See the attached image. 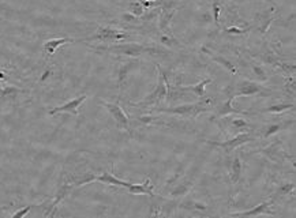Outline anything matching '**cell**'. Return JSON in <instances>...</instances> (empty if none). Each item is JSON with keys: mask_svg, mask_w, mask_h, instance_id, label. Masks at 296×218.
<instances>
[{"mask_svg": "<svg viewBox=\"0 0 296 218\" xmlns=\"http://www.w3.org/2000/svg\"><path fill=\"white\" fill-rule=\"evenodd\" d=\"M260 153L274 164H282L285 161H289V159L293 161V157L288 154L287 149L284 147L282 142L278 141V139H274L270 145L261 149Z\"/></svg>", "mask_w": 296, "mask_h": 218, "instance_id": "cell-9", "label": "cell"}, {"mask_svg": "<svg viewBox=\"0 0 296 218\" xmlns=\"http://www.w3.org/2000/svg\"><path fill=\"white\" fill-rule=\"evenodd\" d=\"M171 184H172V183H171ZM192 188H194V180H192V179H188V177H183L179 182L172 184L171 188L168 187V198H171V199L182 200L191 192Z\"/></svg>", "mask_w": 296, "mask_h": 218, "instance_id": "cell-11", "label": "cell"}, {"mask_svg": "<svg viewBox=\"0 0 296 218\" xmlns=\"http://www.w3.org/2000/svg\"><path fill=\"white\" fill-rule=\"evenodd\" d=\"M229 126H231V128H235V130L239 132L250 130V124H249V122L244 120V119H232V120L229 122Z\"/></svg>", "mask_w": 296, "mask_h": 218, "instance_id": "cell-29", "label": "cell"}, {"mask_svg": "<svg viewBox=\"0 0 296 218\" xmlns=\"http://www.w3.org/2000/svg\"><path fill=\"white\" fill-rule=\"evenodd\" d=\"M96 182L103 183V184H107V186H115V187H122V188H126L127 190L131 183L126 182V180H122V179H118V177L112 175L110 172H103L101 175H97Z\"/></svg>", "mask_w": 296, "mask_h": 218, "instance_id": "cell-19", "label": "cell"}, {"mask_svg": "<svg viewBox=\"0 0 296 218\" xmlns=\"http://www.w3.org/2000/svg\"><path fill=\"white\" fill-rule=\"evenodd\" d=\"M157 70H159V81H157V86L155 87V90L152 91L151 94H147L142 101L134 104V106L137 108H151V106H159L160 102H163L167 98V91H168V86H167V71L163 70L157 64Z\"/></svg>", "mask_w": 296, "mask_h": 218, "instance_id": "cell-5", "label": "cell"}, {"mask_svg": "<svg viewBox=\"0 0 296 218\" xmlns=\"http://www.w3.org/2000/svg\"><path fill=\"white\" fill-rule=\"evenodd\" d=\"M153 188H155V186L151 184V179H146L143 184H132L131 183L127 191L131 195H147L151 198V196L155 195Z\"/></svg>", "mask_w": 296, "mask_h": 218, "instance_id": "cell-21", "label": "cell"}, {"mask_svg": "<svg viewBox=\"0 0 296 218\" xmlns=\"http://www.w3.org/2000/svg\"><path fill=\"white\" fill-rule=\"evenodd\" d=\"M232 85L233 98L239 97H253V95H261V97H269L274 93L273 89L265 87L260 82L253 81L249 78H239L231 83Z\"/></svg>", "mask_w": 296, "mask_h": 218, "instance_id": "cell-3", "label": "cell"}, {"mask_svg": "<svg viewBox=\"0 0 296 218\" xmlns=\"http://www.w3.org/2000/svg\"><path fill=\"white\" fill-rule=\"evenodd\" d=\"M293 109H295V104H293V102H280V104L269 105V106L261 109V111H255L254 115H258V114L278 115V114H282V112H287V111H293Z\"/></svg>", "mask_w": 296, "mask_h": 218, "instance_id": "cell-24", "label": "cell"}, {"mask_svg": "<svg viewBox=\"0 0 296 218\" xmlns=\"http://www.w3.org/2000/svg\"><path fill=\"white\" fill-rule=\"evenodd\" d=\"M241 173H243V162H241L239 154H235L232 158L229 159V164H228V175H229L231 184L235 186L240 182Z\"/></svg>", "mask_w": 296, "mask_h": 218, "instance_id": "cell-16", "label": "cell"}, {"mask_svg": "<svg viewBox=\"0 0 296 218\" xmlns=\"http://www.w3.org/2000/svg\"><path fill=\"white\" fill-rule=\"evenodd\" d=\"M132 33L127 30H119L116 27L112 26H100L97 29L94 34L86 38H79L75 40V42H100V44H114V42H120V41L130 38Z\"/></svg>", "mask_w": 296, "mask_h": 218, "instance_id": "cell-4", "label": "cell"}, {"mask_svg": "<svg viewBox=\"0 0 296 218\" xmlns=\"http://www.w3.org/2000/svg\"><path fill=\"white\" fill-rule=\"evenodd\" d=\"M204 52H205L208 56H209L212 62H214L216 64H219L223 68H225L228 73H231L232 75H236L239 73V68H237V64H235L232 60L227 58V54L224 53H217V52H214V50H210L208 48H204Z\"/></svg>", "mask_w": 296, "mask_h": 218, "instance_id": "cell-14", "label": "cell"}, {"mask_svg": "<svg viewBox=\"0 0 296 218\" xmlns=\"http://www.w3.org/2000/svg\"><path fill=\"white\" fill-rule=\"evenodd\" d=\"M146 9L142 6L141 0H132L127 5V13H130L137 18H141L142 15L145 14Z\"/></svg>", "mask_w": 296, "mask_h": 218, "instance_id": "cell-27", "label": "cell"}, {"mask_svg": "<svg viewBox=\"0 0 296 218\" xmlns=\"http://www.w3.org/2000/svg\"><path fill=\"white\" fill-rule=\"evenodd\" d=\"M75 188L74 187V184L71 182H66L63 183V184H60L59 188H58V191H56V195H55V199L52 200V203L48 206V210H46L45 213H44V215L45 217H52L54 214H55L56 209H58V206H59L60 202H63L67 196L73 192V190Z\"/></svg>", "mask_w": 296, "mask_h": 218, "instance_id": "cell-12", "label": "cell"}, {"mask_svg": "<svg viewBox=\"0 0 296 218\" xmlns=\"http://www.w3.org/2000/svg\"><path fill=\"white\" fill-rule=\"evenodd\" d=\"M97 53L116 54L120 58H141L143 54L149 56H159V54H168L169 49H164L163 46L143 45L139 42H114V44H98L90 46Z\"/></svg>", "mask_w": 296, "mask_h": 218, "instance_id": "cell-1", "label": "cell"}, {"mask_svg": "<svg viewBox=\"0 0 296 218\" xmlns=\"http://www.w3.org/2000/svg\"><path fill=\"white\" fill-rule=\"evenodd\" d=\"M214 105L212 104V100H201L198 102H192V104H183L176 105V106H169V108H161V106H156V111L159 114H167L172 115V116H179L183 119H196L200 115L206 114V112H212Z\"/></svg>", "mask_w": 296, "mask_h": 218, "instance_id": "cell-2", "label": "cell"}, {"mask_svg": "<svg viewBox=\"0 0 296 218\" xmlns=\"http://www.w3.org/2000/svg\"><path fill=\"white\" fill-rule=\"evenodd\" d=\"M69 42H75L74 38H69V37H63V38H52V40H48L44 42L42 45V49H44V53H45L46 58H52L55 54L56 49L60 48L64 44H69Z\"/></svg>", "mask_w": 296, "mask_h": 218, "instance_id": "cell-18", "label": "cell"}, {"mask_svg": "<svg viewBox=\"0 0 296 218\" xmlns=\"http://www.w3.org/2000/svg\"><path fill=\"white\" fill-rule=\"evenodd\" d=\"M212 82H213L212 78H206V79H202L201 82H198L196 85H190V86H180V85H178V87L182 91L192 93L196 98H204V97H205L206 86H208L209 83H212Z\"/></svg>", "mask_w": 296, "mask_h": 218, "instance_id": "cell-20", "label": "cell"}, {"mask_svg": "<svg viewBox=\"0 0 296 218\" xmlns=\"http://www.w3.org/2000/svg\"><path fill=\"white\" fill-rule=\"evenodd\" d=\"M257 139V135L251 130H247V131L237 132L236 135H233L231 139L224 142L219 141H205L208 145L214 146V147H220V149L224 150V153L227 155H231L236 149H239L240 146L246 145V143H250V142H254Z\"/></svg>", "mask_w": 296, "mask_h": 218, "instance_id": "cell-6", "label": "cell"}, {"mask_svg": "<svg viewBox=\"0 0 296 218\" xmlns=\"http://www.w3.org/2000/svg\"><path fill=\"white\" fill-rule=\"evenodd\" d=\"M228 2H231V3H233V5H241V3H244V2H250V0H228Z\"/></svg>", "mask_w": 296, "mask_h": 218, "instance_id": "cell-31", "label": "cell"}, {"mask_svg": "<svg viewBox=\"0 0 296 218\" xmlns=\"http://www.w3.org/2000/svg\"><path fill=\"white\" fill-rule=\"evenodd\" d=\"M224 95H227V101H224L221 104L214 105L213 106V114L214 119L216 120H220V119L229 118V116H233V115H244V116H250V115H254V112L251 111H241V109L235 108L232 105L233 102V93H232V85H228L225 89H224Z\"/></svg>", "mask_w": 296, "mask_h": 218, "instance_id": "cell-7", "label": "cell"}, {"mask_svg": "<svg viewBox=\"0 0 296 218\" xmlns=\"http://www.w3.org/2000/svg\"><path fill=\"white\" fill-rule=\"evenodd\" d=\"M280 17V13H278V9L276 6H272L266 10H262V11H257L254 14V18H253V23L251 25V29H254L257 32L265 36L268 33L269 27L272 26V23L278 19Z\"/></svg>", "mask_w": 296, "mask_h": 218, "instance_id": "cell-8", "label": "cell"}, {"mask_svg": "<svg viewBox=\"0 0 296 218\" xmlns=\"http://www.w3.org/2000/svg\"><path fill=\"white\" fill-rule=\"evenodd\" d=\"M132 66H135V62H124V63H120L118 68V85L119 87L123 86V83L126 82L128 77V73L132 68Z\"/></svg>", "mask_w": 296, "mask_h": 218, "instance_id": "cell-25", "label": "cell"}, {"mask_svg": "<svg viewBox=\"0 0 296 218\" xmlns=\"http://www.w3.org/2000/svg\"><path fill=\"white\" fill-rule=\"evenodd\" d=\"M87 95L82 94L77 97V98H74V100L69 101V102H66V104L60 105V106H56V108L51 109L50 115H56V114H71L74 116H78L79 114V106L86 101Z\"/></svg>", "mask_w": 296, "mask_h": 218, "instance_id": "cell-15", "label": "cell"}, {"mask_svg": "<svg viewBox=\"0 0 296 218\" xmlns=\"http://www.w3.org/2000/svg\"><path fill=\"white\" fill-rule=\"evenodd\" d=\"M103 106H104L110 115L112 116V119L115 120V124L116 127L120 131H126L128 134H131V127H130V119L126 115L123 109L120 108L118 104H114V102H108V101H101L100 102Z\"/></svg>", "mask_w": 296, "mask_h": 218, "instance_id": "cell-10", "label": "cell"}, {"mask_svg": "<svg viewBox=\"0 0 296 218\" xmlns=\"http://www.w3.org/2000/svg\"><path fill=\"white\" fill-rule=\"evenodd\" d=\"M32 204H29V206H26V207H25V209H21V210H18V211H15V213H13V217L14 218H19V217H25V215H26V214L29 213V211H30V210H32Z\"/></svg>", "mask_w": 296, "mask_h": 218, "instance_id": "cell-30", "label": "cell"}, {"mask_svg": "<svg viewBox=\"0 0 296 218\" xmlns=\"http://www.w3.org/2000/svg\"><path fill=\"white\" fill-rule=\"evenodd\" d=\"M221 30L227 34H233V36H244L249 32H251V27H239V26H225L221 27Z\"/></svg>", "mask_w": 296, "mask_h": 218, "instance_id": "cell-28", "label": "cell"}, {"mask_svg": "<svg viewBox=\"0 0 296 218\" xmlns=\"http://www.w3.org/2000/svg\"><path fill=\"white\" fill-rule=\"evenodd\" d=\"M3 90H5V87L0 85V98H2V95H3Z\"/></svg>", "mask_w": 296, "mask_h": 218, "instance_id": "cell-32", "label": "cell"}, {"mask_svg": "<svg viewBox=\"0 0 296 218\" xmlns=\"http://www.w3.org/2000/svg\"><path fill=\"white\" fill-rule=\"evenodd\" d=\"M289 127V122H280V123H273V124H268V126H264L262 128H260L258 134H255L257 136H260L261 139H269L273 135L278 134L282 130Z\"/></svg>", "mask_w": 296, "mask_h": 218, "instance_id": "cell-17", "label": "cell"}, {"mask_svg": "<svg viewBox=\"0 0 296 218\" xmlns=\"http://www.w3.org/2000/svg\"><path fill=\"white\" fill-rule=\"evenodd\" d=\"M146 2H156V0H146Z\"/></svg>", "mask_w": 296, "mask_h": 218, "instance_id": "cell-33", "label": "cell"}, {"mask_svg": "<svg viewBox=\"0 0 296 218\" xmlns=\"http://www.w3.org/2000/svg\"><path fill=\"white\" fill-rule=\"evenodd\" d=\"M293 191H295V183H281V184L276 188V191H274L273 194L270 195V199L273 200V202H276V200H281L284 199V198H287V196L291 195V194L293 195Z\"/></svg>", "mask_w": 296, "mask_h": 218, "instance_id": "cell-23", "label": "cell"}, {"mask_svg": "<svg viewBox=\"0 0 296 218\" xmlns=\"http://www.w3.org/2000/svg\"><path fill=\"white\" fill-rule=\"evenodd\" d=\"M179 209H184V210H190L191 213L201 214V215H206L208 214V206L205 203H201L198 200H180L179 202Z\"/></svg>", "mask_w": 296, "mask_h": 218, "instance_id": "cell-22", "label": "cell"}, {"mask_svg": "<svg viewBox=\"0 0 296 218\" xmlns=\"http://www.w3.org/2000/svg\"><path fill=\"white\" fill-rule=\"evenodd\" d=\"M223 0H213V6H212V17H213V22L216 26L221 29V10H223Z\"/></svg>", "mask_w": 296, "mask_h": 218, "instance_id": "cell-26", "label": "cell"}, {"mask_svg": "<svg viewBox=\"0 0 296 218\" xmlns=\"http://www.w3.org/2000/svg\"><path fill=\"white\" fill-rule=\"evenodd\" d=\"M274 202L270 198L266 202H262L258 206H255L253 209L246 210V211H237L232 213L231 217H254V215H276V211L273 210Z\"/></svg>", "mask_w": 296, "mask_h": 218, "instance_id": "cell-13", "label": "cell"}]
</instances>
